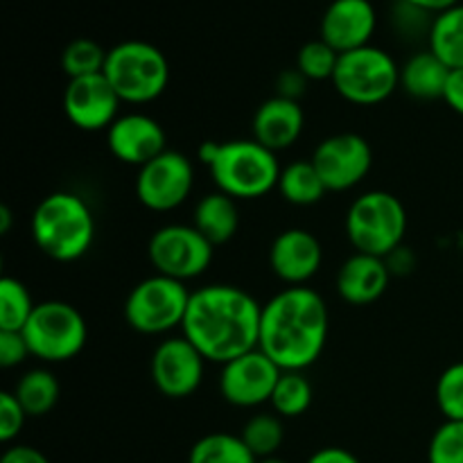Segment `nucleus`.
<instances>
[{"instance_id": "nucleus-1", "label": "nucleus", "mask_w": 463, "mask_h": 463, "mask_svg": "<svg viewBox=\"0 0 463 463\" xmlns=\"http://www.w3.org/2000/svg\"><path fill=\"white\" fill-rule=\"evenodd\" d=\"M262 306L238 285L213 283L190 294L181 335L213 364L258 348Z\"/></svg>"}, {"instance_id": "nucleus-2", "label": "nucleus", "mask_w": 463, "mask_h": 463, "mask_svg": "<svg viewBox=\"0 0 463 463\" xmlns=\"http://www.w3.org/2000/svg\"><path fill=\"white\" fill-rule=\"evenodd\" d=\"M330 312L307 285L285 288L262 303L258 348L283 371H306L328 342Z\"/></svg>"}, {"instance_id": "nucleus-3", "label": "nucleus", "mask_w": 463, "mask_h": 463, "mask_svg": "<svg viewBox=\"0 0 463 463\" xmlns=\"http://www.w3.org/2000/svg\"><path fill=\"white\" fill-rule=\"evenodd\" d=\"M30 233L41 253L54 262H75L95 242V215L89 202L71 190H54L36 203Z\"/></svg>"}, {"instance_id": "nucleus-4", "label": "nucleus", "mask_w": 463, "mask_h": 463, "mask_svg": "<svg viewBox=\"0 0 463 463\" xmlns=\"http://www.w3.org/2000/svg\"><path fill=\"white\" fill-rule=\"evenodd\" d=\"M208 172L220 193L235 202L260 199L276 190L283 165L276 152L253 138H238L220 143Z\"/></svg>"}, {"instance_id": "nucleus-5", "label": "nucleus", "mask_w": 463, "mask_h": 463, "mask_svg": "<svg viewBox=\"0 0 463 463\" xmlns=\"http://www.w3.org/2000/svg\"><path fill=\"white\" fill-rule=\"evenodd\" d=\"M104 77L122 102L149 104L170 84V61L161 48L140 39L120 41L109 48Z\"/></svg>"}, {"instance_id": "nucleus-6", "label": "nucleus", "mask_w": 463, "mask_h": 463, "mask_svg": "<svg viewBox=\"0 0 463 463\" xmlns=\"http://www.w3.org/2000/svg\"><path fill=\"white\" fill-rule=\"evenodd\" d=\"M407 211L396 194L369 190L353 199L346 213V235L357 253L387 258L402 247Z\"/></svg>"}, {"instance_id": "nucleus-7", "label": "nucleus", "mask_w": 463, "mask_h": 463, "mask_svg": "<svg viewBox=\"0 0 463 463\" xmlns=\"http://www.w3.org/2000/svg\"><path fill=\"white\" fill-rule=\"evenodd\" d=\"M333 86L342 99L355 107H375L401 89V66L392 52L378 45L339 54Z\"/></svg>"}, {"instance_id": "nucleus-8", "label": "nucleus", "mask_w": 463, "mask_h": 463, "mask_svg": "<svg viewBox=\"0 0 463 463\" xmlns=\"http://www.w3.org/2000/svg\"><path fill=\"white\" fill-rule=\"evenodd\" d=\"M32 357L43 364H61L80 355L89 339V326L81 312L66 301L36 303L23 328Z\"/></svg>"}, {"instance_id": "nucleus-9", "label": "nucleus", "mask_w": 463, "mask_h": 463, "mask_svg": "<svg viewBox=\"0 0 463 463\" xmlns=\"http://www.w3.org/2000/svg\"><path fill=\"white\" fill-rule=\"evenodd\" d=\"M185 283L154 274L131 288L125 298V321L131 330L147 337L167 335L181 328L190 306Z\"/></svg>"}, {"instance_id": "nucleus-10", "label": "nucleus", "mask_w": 463, "mask_h": 463, "mask_svg": "<svg viewBox=\"0 0 463 463\" xmlns=\"http://www.w3.org/2000/svg\"><path fill=\"white\" fill-rule=\"evenodd\" d=\"M213 256L215 247L193 224H165L154 231L147 242V258L154 274L181 283L206 274Z\"/></svg>"}, {"instance_id": "nucleus-11", "label": "nucleus", "mask_w": 463, "mask_h": 463, "mask_svg": "<svg viewBox=\"0 0 463 463\" xmlns=\"http://www.w3.org/2000/svg\"><path fill=\"white\" fill-rule=\"evenodd\" d=\"M194 188V165L185 154L165 149L138 167L136 199L152 213H172L188 202Z\"/></svg>"}, {"instance_id": "nucleus-12", "label": "nucleus", "mask_w": 463, "mask_h": 463, "mask_svg": "<svg viewBox=\"0 0 463 463\" xmlns=\"http://www.w3.org/2000/svg\"><path fill=\"white\" fill-rule=\"evenodd\" d=\"M310 161L328 193H346L366 179L373 165V149L364 136L342 131L321 140Z\"/></svg>"}, {"instance_id": "nucleus-13", "label": "nucleus", "mask_w": 463, "mask_h": 463, "mask_svg": "<svg viewBox=\"0 0 463 463\" xmlns=\"http://www.w3.org/2000/svg\"><path fill=\"white\" fill-rule=\"evenodd\" d=\"M206 364V357L184 335H172L154 348L149 375L161 396L184 401L202 387Z\"/></svg>"}, {"instance_id": "nucleus-14", "label": "nucleus", "mask_w": 463, "mask_h": 463, "mask_svg": "<svg viewBox=\"0 0 463 463\" xmlns=\"http://www.w3.org/2000/svg\"><path fill=\"white\" fill-rule=\"evenodd\" d=\"M280 373L283 369L279 364H274L260 348H253L222 364L220 393L229 405L253 410L271 401Z\"/></svg>"}, {"instance_id": "nucleus-15", "label": "nucleus", "mask_w": 463, "mask_h": 463, "mask_svg": "<svg viewBox=\"0 0 463 463\" xmlns=\"http://www.w3.org/2000/svg\"><path fill=\"white\" fill-rule=\"evenodd\" d=\"M120 95L104 72L68 80L61 107L66 120L81 131H107L120 116Z\"/></svg>"}, {"instance_id": "nucleus-16", "label": "nucleus", "mask_w": 463, "mask_h": 463, "mask_svg": "<svg viewBox=\"0 0 463 463\" xmlns=\"http://www.w3.org/2000/svg\"><path fill=\"white\" fill-rule=\"evenodd\" d=\"M107 147L116 161L143 167L167 149V134L156 118L147 113H120L107 129Z\"/></svg>"}, {"instance_id": "nucleus-17", "label": "nucleus", "mask_w": 463, "mask_h": 463, "mask_svg": "<svg viewBox=\"0 0 463 463\" xmlns=\"http://www.w3.org/2000/svg\"><path fill=\"white\" fill-rule=\"evenodd\" d=\"M324 265V247L307 229H285L271 240L269 267L288 288L307 285Z\"/></svg>"}, {"instance_id": "nucleus-18", "label": "nucleus", "mask_w": 463, "mask_h": 463, "mask_svg": "<svg viewBox=\"0 0 463 463\" xmlns=\"http://www.w3.org/2000/svg\"><path fill=\"white\" fill-rule=\"evenodd\" d=\"M378 30V12L371 0H333L319 23V39L339 54L371 45Z\"/></svg>"}, {"instance_id": "nucleus-19", "label": "nucleus", "mask_w": 463, "mask_h": 463, "mask_svg": "<svg viewBox=\"0 0 463 463\" xmlns=\"http://www.w3.org/2000/svg\"><path fill=\"white\" fill-rule=\"evenodd\" d=\"M392 280L387 260L369 253H353L342 262L335 276V289L348 306H371L384 297Z\"/></svg>"}, {"instance_id": "nucleus-20", "label": "nucleus", "mask_w": 463, "mask_h": 463, "mask_svg": "<svg viewBox=\"0 0 463 463\" xmlns=\"http://www.w3.org/2000/svg\"><path fill=\"white\" fill-rule=\"evenodd\" d=\"M303 129H306V113H303L301 102H294V99L274 95V98L265 99L253 113V140L276 154L297 145Z\"/></svg>"}, {"instance_id": "nucleus-21", "label": "nucleus", "mask_w": 463, "mask_h": 463, "mask_svg": "<svg viewBox=\"0 0 463 463\" xmlns=\"http://www.w3.org/2000/svg\"><path fill=\"white\" fill-rule=\"evenodd\" d=\"M450 68L432 52V50H419L401 66V89L414 99H443L446 95Z\"/></svg>"}, {"instance_id": "nucleus-22", "label": "nucleus", "mask_w": 463, "mask_h": 463, "mask_svg": "<svg viewBox=\"0 0 463 463\" xmlns=\"http://www.w3.org/2000/svg\"><path fill=\"white\" fill-rule=\"evenodd\" d=\"M193 226L213 247L231 242L240 229L238 202L220 190L203 194L193 211Z\"/></svg>"}, {"instance_id": "nucleus-23", "label": "nucleus", "mask_w": 463, "mask_h": 463, "mask_svg": "<svg viewBox=\"0 0 463 463\" xmlns=\"http://www.w3.org/2000/svg\"><path fill=\"white\" fill-rule=\"evenodd\" d=\"M14 396L30 419H41L57 407L61 398V384L52 371L45 366H34L14 384Z\"/></svg>"}, {"instance_id": "nucleus-24", "label": "nucleus", "mask_w": 463, "mask_h": 463, "mask_svg": "<svg viewBox=\"0 0 463 463\" xmlns=\"http://www.w3.org/2000/svg\"><path fill=\"white\" fill-rule=\"evenodd\" d=\"M280 197L292 206H315L328 194L324 179L317 172L315 163L310 158H297L289 165L280 170L279 185H276Z\"/></svg>"}, {"instance_id": "nucleus-25", "label": "nucleus", "mask_w": 463, "mask_h": 463, "mask_svg": "<svg viewBox=\"0 0 463 463\" xmlns=\"http://www.w3.org/2000/svg\"><path fill=\"white\" fill-rule=\"evenodd\" d=\"M428 48L450 71L463 68V3L434 16Z\"/></svg>"}, {"instance_id": "nucleus-26", "label": "nucleus", "mask_w": 463, "mask_h": 463, "mask_svg": "<svg viewBox=\"0 0 463 463\" xmlns=\"http://www.w3.org/2000/svg\"><path fill=\"white\" fill-rule=\"evenodd\" d=\"M315 401V389L306 371H283L271 393V411L280 419H298L306 414Z\"/></svg>"}, {"instance_id": "nucleus-27", "label": "nucleus", "mask_w": 463, "mask_h": 463, "mask_svg": "<svg viewBox=\"0 0 463 463\" xmlns=\"http://www.w3.org/2000/svg\"><path fill=\"white\" fill-rule=\"evenodd\" d=\"M188 463H258L240 434L213 432L194 441Z\"/></svg>"}, {"instance_id": "nucleus-28", "label": "nucleus", "mask_w": 463, "mask_h": 463, "mask_svg": "<svg viewBox=\"0 0 463 463\" xmlns=\"http://www.w3.org/2000/svg\"><path fill=\"white\" fill-rule=\"evenodd\" d=\"M240 437H242V441L247 443V448L253 452L256 459H269V457H276V452L280 450L285 441L283 419L279 414H271V411L253 414L244 423Z\"/></svg>"}, {"instance_id": "nucleus-29", "label": "nucleus", "mask_w": 463, "mask_h": 463, "mask_svg": "<svg viewBox=\"0 0 463 463\" xmlns=\"http://www.w3.org/2000/svg\"><path fill=\"white\" fill-rule=\"evenodd\" d=\"M36 303L25 285L14 276L0 279V330H14L23 333L25 324L30 321Z\"/></svg>"}, {"instance_id": "nucleus-30", "label": "nucleus", "mask_w": 463, "mask_h": 463, "mask_svg": "<svg viewBox=\"0 0 463 463\" xmlns=\"http://www.w3.org/2000/svg\"><path fill=\"white\" fill-rule=\"evenodd\" d=\"M107 52L109 50H104L93 39H84V36L81 39H72L61 52V68L68 75V80L99 75V72H104Z\"/></svg>"}, {"instance_id": "nucleus-31", "label": "nucleus", "mask_w": 463, "mask_h": 463, "mask_svg": "<svg viewBox=\"0 0 463 463\" xmlns=\"http://www.w3.org/2000/svg\"><path fill=\"white\" fill-rule=\"evenodd\" d=\"M337 63L339 52L324 39L307 41L297 52V68L307 81H333Z\"/></svg>"}, {"instance_id": "nucleus-32", "label": "nucleus", "mask_w": 463, "mask_h": 463, "mask_svg": "<svg viewBox=\"0 0 463 463\" xmlns=\"http://www.w3.org/2000/svg\"><path fill=\"white\" fill-rule=\"evenodd\" d=\"M434 398L443 419L463 420V362H455L439 375Z\"/></svg>"}, {"instance_id": "nucleus-33", "label": "nucleus", "mask_w": 463, "mask_h": 463, "mask_svg": "<svg viewBox=\"0 0 463 463\" xmlns=\"http://www.w3.org/2000/svg\"><path fill=\"white\" fill-rule=\"evenodd\" d=\"M392 21L393 32L396 36L405 41H419V39H430V30H432L434 14L425 12V9L414 7L410 3H402V0H396L392 7Z\"/></svg>"}, {"instance_id": "nucleus-34", "label": "nucleus", "mask_w": 463, "mask_h": 463, "mask_svg": "<svg viewBox=\"0 0 463 463\" xmlns=\"http://www.w3.org/2000/svg\"><path fill=\"white\" fill-rule=\"evenodd\" d=\"M428 463H463V420H443L434 430Z\"/></svg>"}, {"instance_id": "nucleus-35", "label": "nucleus", "mask_w": 463, "mask_h": 463, "mask_svg": "<svg viewBox=\"0 0 463 463\" xmlns=\"http://www.w3.org/2000/svg\"><path fill=\"white\" fill-rule=\"evenodd\" d=\"M30 416L25 414L21 402L16 401L14 392L0 393V441L12 443L18 439V434L25 428V420Z\"/></svg>"}, {"instance_id": "nucleus-36", "label": "nucleus", "mask_w": 463, "mask_h": 463, "mask_svg": "<svg viewBox=\"0 0 463 463\" xmlns=\"http://www.w3.org/2000/svg\"><path fill=\"white\" fill-rule=\"evenodd\" d=\"M27 357H32V353L23 333L0 330V366L3 369H16Z\"/></svg>"}, {"instance_id": "nucleus-37", "label": "nucleus", "mask_w": 463, "mask_h": 463, "mask_svg": "<svg viewBox=\"0 0 463 463\" xmlns=\"http://www.w3.org/2000/svg\"><path fill=\"white\" fill-rule=\"evenodd\" d=\"M307 86H310V81L301 75L297 66L288 68V71H283L276 77V95L285 99H294V102H301Z\"/></svg>"}, {"instance_id": "nucleus-38", "label": "nucleus", "mask_w": 463, "mask_h": 463, "mask_svg": "<svg viewBox=\"0 0 463 463\" xmlns=\"http://www.w3.org/2000/svg\"><path fill=\"white\" fill-rule=\"evenodd\" d=\"M0 463H50L48 457L32 446H9L0 457Z\"/></svg>"}, {"instance_id": "nucleus-39", "label": "nucleus", "mask_w": 463, "mask_h": 463, "mask_svg": "<svg viewBox=\"0 0 463 463\" xmlns=\"http://www.w3.org/2000/svg\"><path fill=\"white\" fill-rule=\"evenodd\" d=\"M443 102H446L452 111L463 116V68L450 72V80H448Z\"/></svg>"}, {"instance_id": "nucleus-40", "label": "nucleus", "mask_w": 463, "mask_h": 463, "mask_svg": "<svg viewBox=\"0 0 463 463\" xmlns=\"http://www.w3.org/2000/svg\"><path fill=\"white\" fill-rule=\"evenodd\" d=\"M306 463H362V461L357 459L351 450H344V448H337V446H328L317 450L315 455H310V459Z\"/></svg>"}, {"instance_id": "nucleus-41", "label": "nucleus", "mask_w": 463, "mask_h": 463, "mask_svg": "<svg viewBox=\"0 0 463 463\" xmlns=\"http://www.w3.org/2000/svg\"><path fill=\"white\" fill-rule=\"evenodd\" d=\"M402 3H410V5H414V7H420V9H425V12H430L437 16V14L446 12V9L459 5L461 0H402Z\"/></svg>"}, {"instance_id": "nucleus-42", "label": "nucleus", "mask_w": 463, "mask_h": 463, "mask_svg": "<svg viewBox=\"0 0 463 463\" xmlns=\"http://www.w3.org/2000/svg\"><path fill=\"white\" fill-rule=\"evenodd\" d=\"M12 231V211L9 206H0V235H7Z\"/></svg>"}, {"instance_id": "nucleus-43", "label": "nucleus", "mask_w": 463, "mask_h": 463, "mask_svg": "<svg viewBox=\"0 0 463 463\" xmlns=\"http://www.w3.org/2000/svg\"><path fill=\"white\" fill-rule=\"evenodd\" d=\"M258 463H288V461L280 459V457H269V459H258Z\"/></svg>"}]
</instances>
